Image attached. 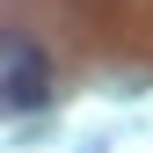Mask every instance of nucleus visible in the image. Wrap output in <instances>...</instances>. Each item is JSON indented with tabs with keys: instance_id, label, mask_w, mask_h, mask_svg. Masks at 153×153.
I'll return each instance as SVG.
<instances>
[{
	"instance_id": "1",
	"label": "nucleus",
	"mask_w": 153,
	"mask_h": 153,
	"mask_svg": "<svg viewBox=\"0 0 153 153\" xmlns=\"http://www.w3.org/2000/svg\"><path fill=\"white\" fill-rule=\"evenodd\" d=\"M51 95V59L22 29H0V109H36Z\"/></svg>"
}]
</instances>
